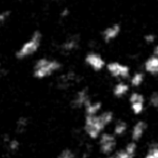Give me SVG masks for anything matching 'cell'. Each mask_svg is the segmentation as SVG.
<instances>
[{
	"instance_id": "7a4b0ae2",
	"label": "cell",
	"mask_w": 158,
	"mask_h": 158,
	"mask_svg": "<svg viewBox=\"0 0 158 158\" xmlns=\"http://www.w3.org/2000/svg\"><path fill=\"white\" fill-rule=\"evenodd\" d=\"M62 64L57 60L41 57L37 60L33 68V75L37 79H46L61 69Z\"/></svg>"
},
{
	"instance_id": "7402d4cb",
	"label": "cell",
	"mask_w": 158,
	"mask_h": 158,
	"mask_svg": "<svg viewBox=\"0 0 158 158\" xmlns=\"http://www.w3.org/2000/svg\"><path fill=\"white\" fill-rule=\"evenodd\" d=\"M59 158H74V154L69 151V149H65L61 153Z\"/></svg>"
},
{
	"instance_id": "5b68a950",
	"label": "cell",
	"mask_w": 158,
	"mask_h": 158,
	"mask_svg": "<svg viewBox=\"0 0 158 158\" xmlns=\"http://www.w3.org/2000/svg\"><path fill=\"white\" fill-rule=\"evenodd\" d=\"M99 146H100V151L103 155H110L113 152L115 151L117 145V141L115 138L114 134L112 133H107V132H103L101 133V135L99 136Z\"/></svg>"
},
{
	"instance_id": "44dd1931",
	"label": "cell",
	"mask_w": 158,
	"mask_h": 158,
	"mask_svg": "<svg viewBox=\"0 0 158 158\" xmlns=\"http://www.w3.org/2000/svg\"><path fill=\"white\" fill-rule=\"evenodd\" d=\"M144 42L146 44H154L156 42V36L154 34H146L144 36Z\"/></svg>"
},
{
	"instance_id": "7c38bea8",
	"label": "cell",
	"mask_w": 158,
	"mask_h": 158,
	"mask_svg": "<svg viewBox=\"0 0 158 158\" xmlns=\"http://www.w3.org/2000/svg\"><path fill=\"white\" fill-rule=\"evenodd\" d=\"M144 69L152 76H158V55L153 54L144 62Z\"/></svg>"
},
{
	"instance_id": "d4e9b609",
	"label": "cell",
	"mask_w": 158,
	"mask_h": 158,
	"mask_svg": "<svg viewBox=\"0 0 158 158\" xmlns=\"http://www.w3.org/2000/svg\"><path fill=\"white\" fill-rule=\"evenodd\" d=\"M105 158H116V157H115V155H114V156H107V157H105Z\"/></svg>"
},
{
	"instance_id": "5bb4252c",
	"label": "cell",
	"mask_w": 158,
	"mask_h": 158,
	"mask_svg": "<svg viewBox=\"0 0 158 158\" xmlns=\"http://www.w3.org/2000/svg\"><path fill=\"white\" fill-rule=\"evenodd\" d=\"M129 89H130L129 85L126 84L125 81H119L114 86V89H113V94H114L116 98H123V97H125V95L128 94Z\"/></svg>"
},
{
	"instance_id": "cb8c5ba5",
	"label": "cell",
	"mask_w": 158,
	"mask_h": 158,
	"mask_svg": "<svg viewBox=\"0 0 158 158\" xmlns=\"http://www.w3.org/2000/svg\"><path fill=\"white\" fill-rule=\"evenodd\" d=\"M154 54L158 55V44H156L155 48H154Z\"/></svg>"
},
{
	"instance_id": "3957f363",
	"label": "cell",
	"mask_w": 158,
	"mask_h": 158,
	"mask_svg": "<svg viewBox=\"0 0 158 158\" xmlns=\"http://www.w3.org/2000/svg\"><path fill=\"white\" fill-rule=\"evenodd\" d=\"M42 44V34L40 31H35L31 36L23 42L22 46L15 52V57L18 60H25L33 56L40 49Z\"/></svg>"
},
{
	"instance_id": "30bf717a",
	"label": "cell",
	"mask_w": 158,
	"mask_h": 158,
	"mask_svg": "<svg viewBox=\"0 0 158 158\" xmlns=\"http://www.w3.org/2000/svg\"><path fill=\"white\" fill-rule=\"evenodd\" d=\"M91 100L88 94L87 89H82V90L78 91V92L76 93V95H75L72 101V104H73V107L81 108V107H86V105Z\"/></svg>"
},
{
	"instance_id": "ac0fdd59",
	"label": "cell",
	"mask_w": 158,
	"mask_h": 158,
	"mask_svg": "<svg viewBox=\"0 0 158 158\" xmlns=\"http://www.w3.org/2000/svg\"><path fill=\"white\" fill-rule=\"evenodd\" d=\"M143 158H158V144H155L149 147V149Z\"/></svg>"
},
{
	"instance_id": "6da1fadb",
	"label": "cell",
	"mask_w": 158,
	"mask_h": 158,
	"mask_svg": "<svg viewBox=\"0 0 158 158\" xmlns=\"http://www.w3.org/2000/svg\"><path fill=\"white\" fill-rule=\"evenodd\" d=\"M114 114L110 110L99 113L98 115H86L85 119V131L90 139H98L103 130L112 123Z\"/></svg>"
},
{
	"instance_id": "d6986e66",
	"label": "cell",
	"mask_w": 158,
	"mask_h": 158,
	"mask_svg": "<svg viewBox=\"0 0 158 158\" xmlns=\"http://www.w3.org/2000/svg\"><path fill=\"white\" fill-rule=\"evenodd\" d=\"M148 103L152 107L158 110V91H155V92L152 93L148 99Z\"/></svg>"
},
{
	"instance_id": "ffe728a7",
	"label": "cell",
	"mask_w": 158,
	"mask_h": 158,
	"mask_svg": "<svg viewBox=\"0 0 158 158\" xmlns=\"http://www.w3.org/2000/svg\"><path fill=\"white\" fill-rule=\"evenodd\" d=\"M11 12L10 11H1L0 12V29L2 28L3 25L7 23V21L9 20Z\"/></svg>"
},
{
	"instance_id": "e0dca14e",
	"label": "cell",
	"mask_w": 158,
	"mask_h": 158,
	"mask_svg": "<svg viewBox=\"0 0 158 158\" xmlns=\"http://www.w3.org/2000/svg\"><path fill=\"white\" fill-rule=\"evenodd\" d=\"M128 130V125L127 123L123 120H119L118 123H116L114 127V134L115 135H123Z\"/></svg>"
},
{
	"instance_id": "9c48e42d",
	"label": "cell",
	"mask_w": 158,
	"mask_h": 158,
	"mask_svg": "<svg viewBox=\"0 0 158 158\" xmlns=\"http://www.w3.org/2000/svg\"><path fill=\"white\" fill-rule=\"evenodd\" d=\"M121 33V26L118 23H114V24L110 25V26L105 27L102 31V39L105 44H110V42L114 41Z\"/></svg>"
},
{
	"instance_id": "277c9868",
	"label": "cell",
	"mask_w": 158,
	"mask_h": 158,
	"mask_svg": "<svg viewBox=\"0 0 158 158\" xmlns=\"http://www.w3.org/2000/svg\"><path fill=\"white\" fill-rule=\"evenodd\" d=\"M106 69L113 78L125 80L130 77V67L120 62H110L106 64Z\"/></svg>"
},
{
	"instance_id": "83f0119b",
	"label": "cell",
	"mask_w": 158,
	"mask_h": 158,
	"mask_svg": "<svg viewBox=\"0 0 158 158\" xmlns=\"http://www.w3.org/2000/svg\"><path fill=\"white\" fill-rule=\"evenodd\" d=\"M20 1H25V0H20Z\"/></svg>"
},
{
	"instance_id": "8992f818",
	"label": "cell",
	"mask_w": 158,
	"mask_h": 158,
	"mask_svg": "<svg viewBox=\"0 0 158 158\" xmlns=\"http://www.w3.org/2000/svg\"><path fill=\"white\" fill-rule=\"evenodd\" d=\"M85 62L94 72H100L104 67H106L104 57L100 53L94 52V51H90V52L87 53V55L85 56Z\"/></svg>"
},
{
	"instance_id": "ba28073f",
	"label": "cell",
	"mask_w": 158,
	"mask_h": 158,
	"mask_svg": "<svg viewBox=\"0 0 158 158\" xmlns=\"http://www.w3.org/2000/svg\"><path fill=\"white\" fill-rule=\"evenodd\" d=\"M80 46V36L74 34L70 35L64 40L60 46V50L64 53H72L74 51H76Z\"/></svg>"
},
{
	"instance_id": "9a60e30c",
	"label": "cell",
	"mask_w": 158,
	"mask_h": 158,
	"mask_svg": "<svg viewBox=\"0 0 158 158\" xmlns=\"http://www.w3.org/2000/svg\"><path fill=\"white\" fill-rule=\"evenodd\" d=\"M102 108V103L100 101H95L92 102L90 101L85 107V110H86V115H98L100 113Z\"/></svg>"
},
{
	"instance_id": "52a82bcc",
	"label": "cell",
	"mask_w": 158,
	"mask_h": 158,
	"mask_svg": "<svg viewBox=\"0 0 158 158\" xmlns=\"http://www.w3.org/2000/svg\"><path fill=\"white\" fill-rule=\"evenodd\" d=\"M129 103L134 115H140L145 110V98L139 92H132L129 97Z\"/></svg>"
},
{
	"instance_id": "4fadbf2b",
	"label": "cell",
	"mask_w": 158,
	"mask_h": 158,
	"mask_svg": "<svg viewBox=\"0 0 158 158\" xmlns=\"http://www.w3.org/2000/svg\"><path fill=\"white\" fill-rule=\"evenodd\" d=\"M75 80H76V74L75 73H66L59 78V86L61 88H68L74 84Z\"/></svg>"
},
{
	"instance_id": "484cf974",
	"label": "cell",
	"mask_w": 158,
	"mask_h": 158,
	"mask_svg": "<svg viewBox=\"0 0 158 158\" xmlns=\"http://www.w3.org/2000/svg\"><path fill=\"white\" fill-rule=\"evenodd\" d=\"M54 1H64V0H54Z\"/></svg>"
},
{
	"instance_id": "2e32d148",
	"label": "cell",
	"mask_w": 158,
	"mask_h": 158,
	"mask_svg": "<svg viewBox=\"0 0 158 158\" xmlns=\"http://www.w3.org/2000/svg\"><path fill=\"white\" fill-rule=\"evenodd\" d=\"M145 80V75L142 72H136L130 77V85L134 88H138V87L142 86L143 82Z\"/></svg>"
},
{
	"instance_id": "4316f807",
	"label": "cell",
	"mask_w": 158,
	"mask_h": 158,
	"mask_svg": "<svg viewBox=\"0 0 158 158\" xmlns=\"http://www.w3.org/2000/svg\"><path fill=\"white\" fill-rule=\"evenodd\" d=\"M0 67H1V62H0Z\"/></svg>"
},
{
	"instance_id": "603a6c76",
	"label": "cell",
	"mask_w": 158,
	"mask_h": 158,
	"mask_svg": "<svg viewBox=\"0 0 158 158\" xmlns=\"http://www.w3.org/2000/svg\"><path fill=\"white\" fill-rule=\"evenodd\" d=\"M18 146H19L18 141H11V143H10V148L15 149V148H18Z\"/></svg>"
},
{
	"instance_id": "8fae6325",
	"label": "cell",
	"mask_w": 158,
	"mask_h": 158,
	"mask_svg": "<svg viewBox=\"0 0 158 158\" xmlns=\"http://www.w3.org/2000/svg\"><path fill=\"white\" fill-rule=\"evenodd\" d=\"M146 129H147V125H146V123H145V121L139 120L138 123H134V126L132 127V130H131V139H132V141H134V142H138V141H140L141 139L143 138V135H144Z\"/></svg>"
}]
</instances>
